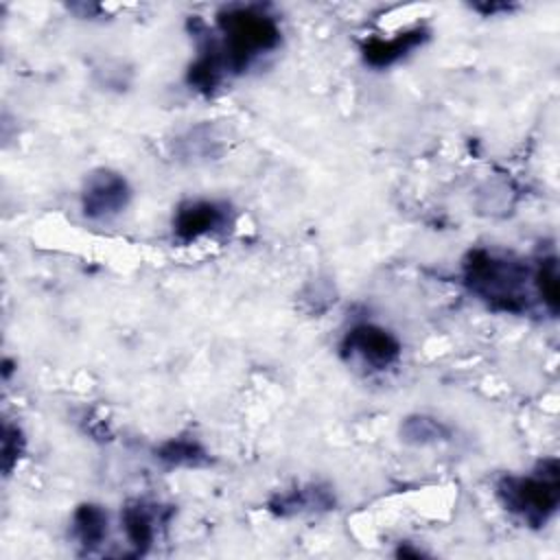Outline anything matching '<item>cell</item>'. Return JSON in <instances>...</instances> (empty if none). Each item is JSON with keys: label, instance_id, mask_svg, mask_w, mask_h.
<instances>
[{"label": "cell", "instance_id": "cell-1", "mask_svg": "<svg viewBox=\"0 0 560 560\" xmlns=\"http://www.w3.org/2000/svg\"><path fill=\"white\" fill-rule=\"evenodd\" d=\"M462 278L466 289L492 311L518 315L529 306L532 269L518 258L483 247L470 249L462 265Z\"/></svg>", "mask_w": 560, "mask_h": 560}, {"label": "cell", "instance_id": "cell-2", "mask_svg": "<svg viewBox=\"0 0 560 560\" xmlns=\"http://www.w3.org/2000/svg\"><path fill=\"white\" fill-rule=\"evenodd\" d=\"M221 44H217L228 74L247 70L258 57L282 42L280 24L260 7H228L217 13Z\"/></svg>", "mask_w": 560, "mask_h": 560}, {"label": "cell", "instance_id": "cell-3", "mask_svg": "<svg viewBox=\"0 0 560 560\" xmlns=\"http://www.w3.org/2000/svg\"><path fill=\"white\" fill-rule=\"evenodd\" d=\"M499 503L523 525L540 529L560 505V466L556 457L538 462L527 475H505L494 486Z\"/></svg>", "mask_w": 560, "mask_h": 560}, {"label": "cell", "instance_id": "cell-4", "mask_svg": "<svg viewBox=\"0 0 560 560\" xmlns=\"http://www.w3.org/2000/svg\"><path fill=\"white\" fill-rule=\"evenodd\" d=\"M398 337L372 322L354 324L341 339V354L350 361H361L370 370H387L400 359Z\"/></svg>", "mask_w": 560, "mask_h": 560}, {"label": "cell", "instance_id": "cell-5", "mask_svg": "<svg viewBox=\"0 0 560 560\" xmlns=\"http://www.w3.org/2000/svg\"><path fill=\"white\" fill-rule=\"evenodd\" d=\"M131 199V186L122 173L114 168L92 171L81 188V210L92 221L118 217Z\"/></svg>", "mask_w": 560, "mask_h": 560}, {"label": "cell", "instance_id": "cell-6", "mask_svg": "<svg viewBox=\"0 0 560 560\" xmlns=\"http://www.w3.org/2000/svg\"><path fill=\"white\" fill-rule=\"evenodd\" d=\"M232 223L230 206L217 199H186L173 214V234L182 243H190L217 232Z\"/></svg>", "mask_w": 560, "mask_h": 560}, {"label": "cell", "instance_id": "cell-7", "mask_svg": "<svg viewBox=\"0 0 560 560\" xmlns=\"http://www.w3.org/2000/svg\"><path fill=\"white\" fill-rule=\"evenodd\" d=\"M267 508H269V512H273L280 518L319 514V512H328L335 508V494L328 486L306 483V486H295L291 490L276 492L269 499Z\"/></svg>", "mask_w": 560, "mask_h": 560}, {"label": "cell", "instance_id": "cell-8", "mask_svg": "<svg viewBox=\"0 0 560 560\" xmlns=\"http://www.w3.org/2000/svg\"><path fill=\"white\" fill-rule=\"evenodd\" d=\"M429 39L424 26H413L396 33L394 37H370L361 44V57L372 68H387L420 48Z\"/></svg>", "mask_w": 560, "mask_h": 560}, {"label": "cell", "instance_id": "cell-9", "mask_svg": "<svg viewBox=\"0 0 560 560\" xmlns=\"http://www.w3.org/2000/svg\"><path fill=\"white\" fill-rule=\"evenodd\" d=\"M155 505L144 501H129L120 512V525L136 556H142L151 549L158 534V512Z\"/></svg>", "mask_w": 560, "mask_h": 560}, {"label": "cell", "instance_id": "cell-10", "mask_svg": "<svg viewBox=\"0 0 560 560\" xmlns=\"http://www.w3.org/2000/svg\"><path fill=\"white\" fill-rule=\"evenodd\" d=\"M107 525H109V516H107L105 508L98 503L77 505L72 512V521H70L74 540L88 551L103 545V540L107 538V529H109Z\"/></svg>", "mask_w": 560, "mask_h": 560}, {"label": "cell", "instance_id": "cell-11", "mask_svg": "<svg viewBox=\"0 0 560 560\" xmlns=\"http://www.w3.org/2000/svg\"><path fill=\"white\" fill-rule=\"evenodd\" d=\"M155 457L168 468H203L210 466L208 451L192 438H171L155 448Z\"/></svg>", "mask_w": 560, "mask_h": 560}, {"label": "cell", "instance_id": "cell-12", "mask_svg": "<svg viewBox=\"0 0 560 560\" xmlns=\"http://www.w3.org/2000/svg\"><path fill=\"white\" fill-rule=\"evenodd\" d=\"M448 427L427 413H413L400 422V440L411 446H431L448 440Z\"/></svg>", "mask_w": 560, "mask_h": 560}, {"label": "cell", "instance_id": "cell-13", "mask_svg": "<svg viewBox=\"0 0 560 560\" xmlns=\"http://www.w3.org/2000/svg\"><path fill=\"white\" fill-rule=\"evenodd\" d=\"M532 284L542 302V306L556 315L558 313V302H560V280H558V258L556 254L542 256L532 271Z\"/></svg>", "mask_w": 560, "mask_h": 560}, {"label": "cell", "instance_id": "cell-14", "mask_svg": "<svg viewBox=\"0 0 560 560\" xmlns=\"http://www.w3.org/2000/svg\"><path fill=\"white\" fill-rule=\"evenodd\" d=\"M24 451V435L22 429L18 424H4L2 431V464H4V472L9 475L11 468L15 466V462L20 459Z\"/></svg>", "mask_w": 560, "mask_h": 560}, {"label": "cell", "instance_id": "cell-15", "mask_svg": "<svg viewBox=\"0 0 560 560\" xmlns=\"http://www.w3.org/2000/svg\"><path fill=\"white\" fill-rule=\"evenodd\" d=\"M475 11H481L483 15H494L499 11H510L512 7L510 4H472Z\"/></svg>", "mask_w": 560, "mask_h": 560}]
</instances>
